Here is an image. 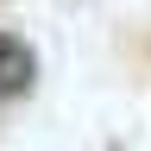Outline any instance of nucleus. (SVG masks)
Instances as JSON below:
<instances>
[{
	"mask_svg": "<svg viewBox=\"0 0 151 151\" xmlns=\"http://www.w3.org/2000/svg\"><path fill=\"white\" fill-rule=\"evenodd\" d=\"M32 82H38V57H32V44H19V38L0 32V101L25 94Z\"/></svg>",
	"mask_w": 151,
	"mask_h": 151,
	"instance_id": "obj_1",
	"label": "nucleus"
}]
</instances>
